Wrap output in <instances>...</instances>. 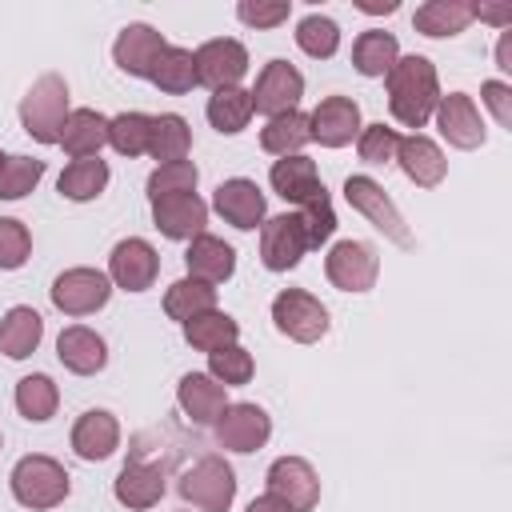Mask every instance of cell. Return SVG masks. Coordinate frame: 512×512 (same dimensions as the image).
<instances>
[{
    "mask_svg": "<svg viewBox=\"0 0 512 512\" xmlns=\"http://www.w3.org/2000/svg\"><path fill=\"white\" fill-rule=\"evenodd\" d=\"M384 84H388V108H392L396 124H404L412 132L432 120L436 100L444 96L436 64L428 56H400L392 64V72L384 76Z\"/></svg>",
    "mask_w": 512,
    "mask_h": 512,
    "instance_id": "obj_1",
    "label": "cell"
},
{
    "mask_svg": "<svg viewBox=\"0 0 512 512\" xmlns=\"http://www.w3.org/2000/svg\"><path fill=\"white\" fill-rule=\"evenodd\" d=\"M8 484H12L16 504H24V508H32V512H48V508H56V504L68 500L72 476H68V468H64L56 456L32 452V456H20V460H16Z\"/></svg>",
    "mask_w": 512,
    "mask_h": 512,
    "instance_id": "obj_2",
    "label": "cell"
},
{
    "mask_svg": "<svg viewBox=\"0 0 512 512\" xmlns=\"http://www.w3.org/2000/svg\"><path fill=\"white\" fill-rule=\"evenodd\" d=\"M68 80L56 72H44L32 80V88L20 96V128L36 144H56L60 128L68 120Z\"/></svg>",
    "mask_w": 512,
    "mask_h": 512,
    "instance_id": "obj_3",
    "label": "cell"
},
{
    "mask_svg": "<svg viewBox=\"0 0 512 512\" xmlns=\"http://www.w3.org/2000/svg\"><path fill=\"white\" fill-rule=\"evenodd\" d=\"M180 496L196 512H228L236 500V472L224 456H200L184 476H180Z\"/></svg>",
    "mask_w": 512,
    "mask_h": 512,
    "instance_id": "obj_4",
    "label": "cell"
},
{
    "mask_svg": "<svg viewBox=\"0 0 512 512\" xmlns=\"http://www.w3.org/2000/svg\"><path fill=\"white\" fill-rule=\"evenodd\" d=\"M344 200H348L376 232H384L392 244L412 248V232H408L400 208L392 204V196L384 192V184H376L372 176H348V180H344Z\"/></svg>",
    "mask_w": 512,
    "mask_h": 512,
    "instance_id": "obj_5",
    "label": "cell"
},
{
    "mask_svg": "<svg viewBox=\"0 0 512 512\" xmlns=\"http://www.w3.org/2000/svg\"><path fill=\"white\" fill-rule=\"evenodd\" d=\"M272 324L296 344H316L328 336V308L304 288H284L272 300Z\"/></svg>",
    "mask_w": 512,
    "mask_h": 512,
    "instance_id": "obj_6",
    "label": "cell"
},
{
    "mask_svg": "<svg viewBox=\"0 0 512 512\" xmlns=\"http://www.w3.org/2000/svg\"><path fill=\"white\" fill-rule=\"evenodd\" d=\"M48 296H52V304H56L64 316H92V312H100V308L108 304L112 280H108V272L80 264V268H64V272L52 280Z\"/></svg>",
    "mask_w": 512,
    "mask_h": 512,
    "instance_id": "obj_7",
    "label": "cell"
},
{
    "mask_svg": "<svg viewBox=\"0 0 512 512\" xmlns=\"http://www.w3.org/2000/svg\"><path fill=\"white\" fill-rule=\"evenodd\" d=\"M324 276L340 292H372L380 276V256L364 240H336L324 256Z\"/></svg>",
    "mask_w": 512,
    "mask_h": 512,
    "instance_id": "obj_8",
    "label": "cell"
},
{
    "mask_svg": "<svg viewBox=\"0 0 512 512\" xmlns=\"http://www.w3.org/2000/svg\"><path fill=\"white\" fill-rule=\"evenodd\" d=\"M160 276V252L144 240V236H128L116 240V248L108 252V280L124 292H148Z\"/></svg>",
    "mask_w": 512,
    "mask_h": 512,
    "instance_id": "obj_9",
    "label": "cell"
},
{
    "mask_svg": "<svg viewBox=\"0 0 512 512\" xmlns=\"http://www.w3.org/2000/svg\"><path fill=\"white\" fill-rule=\"evenodd\" d=\"M304 96V76L296 72V64L288 60H268L256 76V88H252V112L260 116H284V112H296Z\"/></svg>",
    "mask_w": 512,
    "mask_h": 512,
    "instance_id": "obj_10",
    "label": "cell"
},
{
    "mask_svg": "<svg viewBox=\"0 0 512 512\" xmlns=\"http://www.w3.org/2000/svg\"><path fill=\"white\" fill-rule=\"evenodd\" d=\"M304 252H308V236H304V224L296 212H280L260 224V264L268 272L296 268L304 260Z\"/></svg>",
    "mask_w": 512,
    "mask_h": 512,
    "instance_id": "obj_11",
    "label": "cell"
},
{
    "mask_svg": "<svg viewBox=\"0 0 512 512\" xmlns=\"http://www.w3.org/2000/svg\"><path fill=\"white\" fill-rule=\"evenodd\" d=\"M196 80L208 84L212 92L220 88H236L248 72V48L232 36H216V40H204L196 52Z\"/></svg>",
    "mask_w": 512,
    "mask_h": 512,
    "instance_id": "obj_12",
    "label": "cell"
},
{
    "mask_svg": "<svg viewBox=\"0 0 512 512\" xmlns=\"http://www.w3.org/2000/svg\"><path fill=\"white\" fill-rule=\"evenodd\" d=\"M268 492L284 500L292 512H312L320 500V476L304 456H280L268 464Z\"/></svg>",
    "mask_w": 512,
    "mask_h": 512,
    "instance_id": "obj_13",
    "label": "cell"
},
{
    "mask_svg": "<svg viewBox=\"0 0 512 512\" xmlns=\"http://www.w3.org/2000/svg\"><path fill=\"white\" fill-rule=\"evenodd\" d=\"M216 432V444L228 448V452H256L268 444L272 436V416L260 408V404H228L224 416L212 424Z\"/></svg>",
    "mask_w": 512,
    "mask_h": 512,
    "instance_id": "obj_14",
    "label": "cell"
},
{
    "mask_svg": "<svg viewBox=\"0 0 512 512\" xmlns=\"http://www.w3.org/2000/svg\"><path fill=\"white\" fill-rule=\"evenodd\" d=\"M432 120H436L440 136H444L452 148H464V152L480 148L484 136H488V132H484V116H480V108H476V100H472L468 92H448V96H440Z\"/></svg>",
    "mask_w": 512,
    "mask_h": 512,
    "instance_id": "obj_15",
    "label": "cell"
},
{
    "mask_svg": "<svg viewBox=\"0 0 512 512\" xmlns=\"http://www.w3.org/2000/svg\"><path fill=\"white\" fill-rule=\"evenodd\" d=\"M360 104L352 96H324L308 112V132L320 148H344L360 136Z\"/></svg>",
    "mask_w": 512,
    "mask_h": 512,
    "instance_id": "obj_16",
    "label": "cell"
},
{
    "mask_svg": "<svg viewBox=\"0 0 512 512\" xmlns=\"http://www.w3.org/2000/svg\"><path fill=\"white\" fill-rule=\"evenodd\" d=\"M212 208L224 216V224L240 228V232H252L268 220V204H264V192L256 180L248 176H232V180H220L216 196H212Z\"/></svg>",
    "mask_w": 512,
    "mask_h": 512,
    "instance_id": "obj_17",
    "label": "cell"
},
{
    "mask_svg": "<svg viewBox=\"0 0 512 512\" xmlns=\"http://www.w3.org/2000/svg\"><path fill=\"white\" fill-rule=\"evenodd\" d=\"M168 48L164 32H156L152 24H124L112 40V60L124 76H140L148 80L152 76V64L160 60V52Z\"/></svg>",
    "mask_w": 512,
    "mask_h": 512,
    "instance_id": "obj_18",
    "label": "cell"
},
{
    "mask_svg": "<svg viewBox=\"0 0 512 512\" xmlns=\"http://www.w3.org/2000/svg\"><path fill=\"white\" fill-rule=\"evenodd\" d=\"M268 184H272V192H276V196H284V200H288V204H296V208H304V204H312V200L328 196V188H324V180H320L316 164H312L304 152L272 160V168H268Z\"/></svg>",
    "mask_w": 512,
    "mask_h": 512,
    "instance_id": "obj_19",
    "label": "cell"
},
{
    "mask_svg": "<svg viewBox=\"0 0 512 512\" xmlns=\"http://www.w3.org/2000/svg\"><path fill=\"white\" fill-rule=\"evenodd\" d=\"M152 224L168 240H196L204 232V224H208V204L196 192L160 196V200H152Z\"/></svg>",
    "mask_w": 512,
    "mask_h": 512,
    "instance_id": "obj_20",
    "label": "cell"
},
{
    "mask_svg": "<svg viewBox=\"0 0 512 512\" xmlns=\"http://www.w3.org/2000/svg\"><path fill=\"white\" fill-rule=\"evenodd\" d=\"M396 164H400V172H404L416 188H436V184L448 176V160H444L440 144H436L432 136H424V132L400 136V144H396Z\"/></svg>",
    "mask_w": 512,
    "mask_h": 512,
    "instance_id": "obj_21",
    "label": "cell"
},
{
    "mask_svg": "<svg viewBox=\"0 0 512 512\" xmlns=\"http://www.w3.org/2000/svg\"><path fill=\"white\" fill-rule=\"evenodd\" d=\"M176 404L192 424H216L228 408V388L216 384L208 372H188L176 384Z\"/></svg>",
    "mask_w": 512,
    "mask_h": 512,
    "instance_id": "obj_22",
    "label": "cell"
},
{
    "mask_svg": "<svg viewBox=\"0 0 512 512\" xmlns=\"http://www.w3.org/2000/svg\"><path fill=\"white\" fill-rule=\"evenodd\" d=\"M72 452L80 460H108L120 448V420L108 408H88L72 424Z\"/></svg>",
    "mask_w": 512,
    "mask_h": 512,
    "instance_id": "obj_23",
    "label": "cell"
},
{
    "mask_svg": "<svg viewBox=\"0 0 512 512\" xmlns=\"http://www.w3.org/2000/svg\"><path fill=\"white\" fill-rule=\"evenodd\" d=\"M112 496L132 508V512H148L160 504L164 496V468L160 464H148V460H128L120 468V476L112 480Z\"/></svg>",
    "mask_w": 512,
    "mask_h": 512,
    "instance_id": "obj_24",
    "label": "cell"
},
{
    "mask_svg": "<svg viewBox=\"0 0 512 512\" xmlns=\"http://www.w3.org/2000/svg\"><path fill=\"white\" fill-rule=\"evenodd\" d=\"M56 356L68 372L76 376H96L104 364H108V344L100 332L84 328V324H68L60 336H56Z\"/></svg>",
    "mask_w": 512,
    "mask_h": 512,
    "instance_id": "obj_25",
    "label": "cell"
},
{
    "mask_svg": "<svg viewBox=\"0 0 512 512\" xmlns=\"http://www.w3.org/2000/svg\"><path fill=\"white\" fill-rule=\"evenodd\" d=\"M184 268L192 280H204V284H224L232 272H236V248L224 244L220 236H208L200 232L196 240H188V252H184Z\"/></svg>",
    "mask_w": 512,
    "mask_h": 512,
    "instance_id": "obj_26",
    "label": "cell"
},
{
    "mask_svg": "<svg viewBox=\"0 0 512 512\" xmlns=\"http://www.w3.org/2000/svg\"><path fill=\"white\" fill-rule=\"evenodd\" d=\"M72 160H88V156H100V148L108 144V116L96 112V108H72L64 128H60V140H56Z\"/></svg>",
    "mask_w": 512,
    "mask_h": 512,
    "instance_id": "obj_27",
    "label": "cell"
},
{
    "mask_svg": "<svg viewBox=\"0 0 512 512\" xmlns=\"http://www.w3.org/2000/svg\"><path fill=\"white\" fill-rule=\"evenodd\" d=\"M40 340H44V320H40L36 308L16 304V308L4 312V320H0V352H4L8 360L32 356V352L40 348Z\"/></svg>",
    "mask_w": 512,
    "mask_h": 512,
    "instance_id": "obj_28",
    "label": "cell"
},
{
    "mask_svg": "<svg viewBox=\"0 0 512 512\" xmlns=\"http://www.w3.org/2000/svg\"><path fill=\"white\" fill-rule=\"evenodd\" d=\"M412 24H416L420 36H432V40L460 36L472 24V4L468 0H428V4L416 8Z\"/></svg>",
    "mask_w": 512,
    "mask_h": 512,
    "instance_id": "obj_29",
    "label": "cell"
},
{
    "mask_svg": "<svg viewBox=\"0 0 512 512\" xmlns=\"http://www.w3.org/2000/svg\"><path fill=\"white\" fill-rule=\"evenodd\" d=\"M396 60H400V44H396V36L384 32V28H368V32H360L356 44H352V68H356L360 76H368V80L388 76Z\"/></svg>",
    "mask_w": 512,
    "mask_h": 512,
    "instance_id": "obj_30",
    "label": "cell"
},
{
    "mask_svg": "<svg viewBox=\"0 0 512 512\" xmlns=\"http://www.w3.org/2000/svg\"><path fill=\"white\" fill-rule=\"evenodd\" d=\"M192 152V128L180 112H160L152 116V132H148V156L160 160V164H172V160H188Z\"/></svg>",
    "mask_w": 512,
    "mask_h": 512,
    "instance_id": "obj_31",
    "label": "cell"
},
{
    "mask_svg": "<svg viewBox=\"0 0 512 512\" xmlns=\"http://www.w3.org/2000/svg\"><path fill=\"white\" fill-rule=\"evenodd\" d=\"M204 116H208V124H212L220 136H236V132H244L248 120H252V92L240 88V84H236V88H220V92L208 96Z\"/></svg>",
    "mask_w": 512,
    "mask_h": 512,
    "instance_id": "obj_32",
    "label": "cell"
},
{
    "mask_svg": "<svg viewBox=\"0 0 512 512\" xmlns=\"http://www.w3.org/2000/svg\"><path fill=\"white\" fill-rule=\"evenodd\" d=\"M160 92H168V96H184V92H192L200 80H196V56H192V48H176V44H168L164 52H160V60L152 64V76H148Z\"/></svg>",
    "mask_w": 512,
    "mask_h": 512,
    "instance_id": "obj_33",
    "label": "cell"
},
{
    "mask_svg": "<svg viewBox=\"0 0 512 512\" xmlns=\"http://www.w3.org/2000/svg\"><path fill=\"white\" fill-rule=\"evenodd\" d=\"M108 164L100 160V156H88V160H72L64 172H60V180H56V188H60V196L64 200H76V204H88V200H96L104 188H108Z\"/></svg>",
    "mask_w": 512,
    "mask_h": 512,
    "instance_id": "obj_34",
    "label": "cell"
},
{
    "mask_svg": "<svg viewBox=\"0 0 512 512\" xmlns=\"http://www.w3.org/2000/svg\"><path fill=\"white\" fill-rule=\"evenodd\" d=\"M16 412L24 416V420H32V424H44V420H52L56 416V408H60V388H56V380L48 376V372H32V376H24L20 384H16Z\"/></svg>",
    "mask_w": 512,
    "mask_h": 512,
    "instance_id": "obj_35",
    "label": "cell"
},
{
    "mask_svg": "<svg viewBox=\"0 0 512 512\" xmlns=\"http://www.w3.org/2000/svg\"><path fill=\"white\" fill-rule=\"evenodd\" d=\"M312 140V132H308V116L296 108V112H284V116H272L264 128H260V148L268 152V156H296L304 144Z\"/></svg>",
    "mask_w": 512,
    "mask_h": 512,
    "instance_id": "obj_36",
    "label": "cell"
},
{
    "mask_svg": "<svg viewBox=\"0 0 512 512\" xmlns=\"http://www.w3.org/2000/svg\"><path fill=\"white\" fill-rule=\"evenodd\" d=\"M236 336H240V324L228 312H220V308H208V312L184 320V340L196 352H216L224 344H236Z\"/></svg>",
    "mask_w": 512,
    "mask_h": 512,
    "instance_id": "obj_37",
    "label": "cell"
},
{
    "mask_svg": "<svg viewBox=\"0 0 512 512\" xmlns=\"http://www.w3.org/2000/svg\"><path fill=\"white\" fill-rule=\"evenodd\" d=\"M208 308H216V288L212 284H204V280H192V276H180L176 284H168V292H164V312L172 316V320H192V316H200V312H208Z\"/></svg>",
    "mask_w": 512,
    "mask_h": 512,
    "instance_id": "obj_38",
    "label": "cell"
},
{
    "mask_svg": "<svg viewBox=\"0 0 512 512\" xmlns=\"http://www.w3.org/2000/svg\"><path fill=\"white\" fill-rule=\"evenodd\" d=\"M148 132H152V116L148 112H116L108 116V144L120 156H148Z\"/></svg>",
    "mask_w": 512,
    "mask_h": 512,
    "instance_id": "obj_39",
    "label": "cell"
},
{
    "mask_svg": "<svg viewBox=\"0 0 512 512\" xmlns=\"http://www.w3.org/2000/svg\"><path fill=\"white\" fill-rule=\"evenodd\" d=\"M296 44H300L304 56L328 60V56H336V48H340V24H336L332 16L312 12V16H304V20L296 24Z\"/></svg>",
    "mask_w": 512,
    "mask_h": 512,
    "instance_id": "obj_40",
    "label": "cell"
},
{
    "mask_svg": "<svg viewBox=\"0 0 512 512\" xmlns=\"http://www.w3.org/2000/svg\"><path fill=\"white\" fill-rule=\"evenodd\" d=\"M252 372H256V360H252V352L240 348V344H224V348L208 352V376H212L216 384H224V388L248 384Z\"/></svg>",
    "mask_w": 512,
    "mask_h": 512,
    "instance_id": "obj_41",
    "label": "cell"
},
{
    "mask_svg": "<svg viewBox=\"0 0 512 512\" xmlns=\"http://www.w3.org/2000/svg\"><path fill=\"white\" fill-rule=\"evenodd\" d=\"M44 176V160L36 156H8L0 168V200H24Z\"/></svg>",
    "mask_w": 512,
    "mask_h": 512,
    "instance_id": "obj_42",
    "label": "cell"
},
{
    "mask_svg": "<svg viewBox=\"0 0 512 512\" xmlns=\"http://www.w3.org/2000/svg\"><path fill=\"white\" fill-rule=\"evenodd\" d=\"M200 168L192 160H172V164H156L148 176V200L160 196H176V192H196Z\"/></svg>",
    "mask_w": 512,
    "mask_h": 512,
    "instance_id": "obj_43",
    "label": "cell"
},
{
    "mask_svg": "<svg viewBox=\"0 0 512 512\" xmlns=\"http://www.w3.org/2000/svg\"><path fill=\"white\" fill-rule=\"evenodd\" d=\"M32 256V232L24 220L16 216H0V268L4 272H16L24 268Z\"/></svg>",
    "mask_w": 512,
    "mask_h": 512,
    "instance_id": "obj_44",
    "label": "cell"
},
{
    "mask_svg": "<svg viewBox=\"0 0 512 512\" xmlns=\"http://www.w3.org/2000/svg\"><path fill=\"white\" fill-rule=\"evenodd\" d=\"M396 144H400V132L388 128V124H364L360 136H356V152H360L364 164H392Z\"/></svg>",
    "mask_w": 512,
    "mask_h": 512,
    "instance_id": "obj_45",
    "label": "cell"
},
{
    "mask_svg": "<svg viewBox=\"0 0 512 512\" xmlns=\"http://www.w3.org/2000/svg\"><path fill=\"white\" fill-rule=\"evenodd\" d=\"M296 216H300V224H304L308 248H320V244L332 240V232H336V212H332V200H328V196H320V200L296 208Z\"/></svg>",
    "mask_w": 512,
    "mask_h": 512,
    "instance_id": "obj_46",
    "label": "cell"
},
{
    "mask_svg": "<svg viewBox=\"0 0 512 512\" xmlns=\"http://www.w3.org/2000/svg\"><path fill=\"white\" fill-rule=\"evenodd\" d=\"M236 16L248 28H276V24H284L292 16V4L288 0H240Z\"/></svg>",
    "mask_w": 512,
    "mask_h": 512,
    "instance_id": "obj_47",
    "label": "cell"
},
{
    "mask_svg": "<svg viewBox=\"0 0 512 512\" xmlns=\"http://www.w3.org/2000/svg\"><path fill=\"white\" fill-rule=\"evenodd\" d=\"M480 100H484V108L492 112V120H496L500 128H512V84H504V80H484V84H480Z\"/></svg>",
    "mask_w": 512,
    "mask_h": 512,
    "instance_id": "obj_48",
    "label": "cell"
},
{
    "mask_svg": "<svg viewBox=\"0 0 512 512\" xmlns=\"http://www.w3.org/2000/svg\"><path fill=\"white\" fill-rule=\"evenodd\" d=\"M472 20H484V24H492V28H512V4H472Z\"/></svg>",
    "mask_w": 512,
    "mask_h": 512,
    "instance_id": "obj_49",
    "label": "cell"
},
{
    "mask_svg": "<svg viewBox=\"0 0 512 512\" xmlns=\"http://www.w3.org/2000/svg\"><path fill=\"white\" fill-rule=\"evenodd\" d=\"M496 68H500L504 76L512 72V28H504L500 40H496Z\"/></svg>",
    "mask_w": 512,
    "mask_h": 512,
    "instance_id": "obj_50",
    "label": "cell"
},
{
    "mask_svg": "<svg viewBox=\"0 0 512 512\" xmlns=\"http://www.w3.org/2000/svg\"><path fill=\"white\" fill-rule=\"evenodd\" d=\"M244 512H292V508H288L284 500H276L272 492H264V496H256V500H252Z\"/></svg>",
    "mask_w": 512,
    "mask_h": 512,
    "instance_id": "obj_51",
    "label": "cell"
},
{
    "mask_svg": "<svg viewBox=\"0 0 512 512\" xmlns=\"http://www.w3.org/2000/svg\"><path fill=\"white\" fill-rule=\"evenodd\" d=\"M356 8H360V12H372V16H376V12H384V16H388V12H396L400 4H396V0H384V4H380V0H360Z\"/></svg>",
    "mask_w": 512,
    "mask_h": 512,
    "instance_id": "obj_52",
    "label": "cell"
},
{
    "mask_svg": "<svg viewBox=\"0 0 512 512\" xmlns=\"http://www.w3.org/2000/svg\"><path fill=\"white\" fill-rule=\"evenodd\" d=\"M4 160H8V156H4V152H0V168H4Z\"/></svg>",
    "mask_w": 512,
    "mask_h": 512,
    "instance_id": "obj_53",
    "label": "cell"
}]
</instances>
